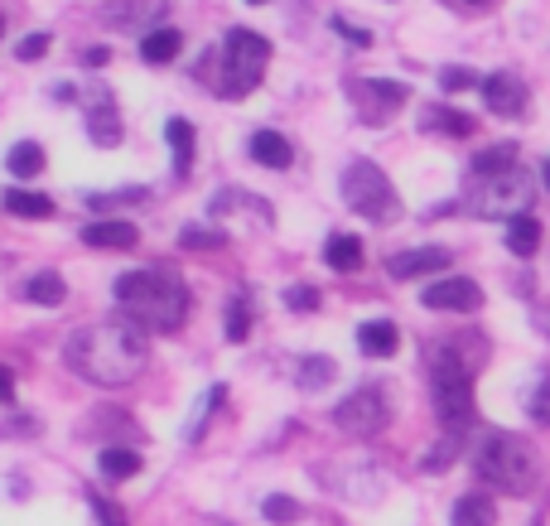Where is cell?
<instances>
[{"mask_svg":"<svg viewBox=\"0 0 550 526\" xmlns=\"http://www.w3.org/2000/svg\"><path fill=\"white\" fill-rule=\"evenodd\" d=\"M116 305L136 319V329L174 333L189 314V285L174 271H126L116 276Z\"/></svg>","mask_w":550,"mask_h":526,"instance_id":"cell-2","label":"cell"},{"mask_svg":"<svg viewBox=\"0 0 550 526\" xmlns=\"http://www.w3.org/2000/svg\"><path fill=\"white\" fill-rule=\"evenodd\" d=\"M165 140L174 145V174L179 179H189V165H193V126L184 121V116H174L165 126Z\"/></svg>","mask_w":550,"mask_h":526,"instance_id":"cell-22","label":"cell"},{"mask_svg":"<svg viewBox=\"0 0 550 526\" xmlns=\"http://www.w3.org/2000/svg\"><path fill=\"white\" fill-rule=\"evenodd\" d=\"M526 411H531V420H536V425H550V377H541V382H536L531 401H526Z\"/></svg>","mask_w":550,"mask_h":526,"instance_id":"cell-31","label":"cell"},{"mask_svg":"<svg viewBox=\"0 0 550 526\" xmlns=\"http://www.w3.org/2000/svg\"><path fill=\"white\" fill-rule=\"evenodd\" d=\"M425 309H454V314H473V309L483 305V290H478V280L468 276H449V280H435V285H425Z\"/></svg>","mask_w":550,"mask_h":526,"instance_id":"cell-9","label":"cell"},{"mask_svg":"<svg viewBox=\"0 0 550 526\" xmlns=\"http://www.w3.org/2000/svg\"><path fill=\"white\" fill-rule=\"evenodd\" d=\"M63 295H68V285H63L58 271H39L25 285V300H34V305H63Z\"/></svg>","mask_w":550,"mask_h":526,"instance_id":"cell-27","label":"cell"},{"mask_svg":"<svg viewBox=\"0 0 550 526\" xmlns=\"http://www.w3.org/2000/svg\"><path fill=\"white\" fill-rule=\"evenodd\" d=\"M222 396H227V391H222V387H213V391H208V396H203V406H198V416H193V425H189V440H198V430H203V420H208V411L218 406Z\"/></svg>","mask_w":550,"mask_h":526,"instance_id":"cell-37","label":"cell"},{"mask_svg":"<svg viewBox=\"0 0 550 526\" xmlns=\"http://www.w3.org/2000/svg\"><path fill=\"white\" fill-rule=\"evenodd\" d=\"M49 44H54V39H49L44 29H39V34H25V39L15 44V58H20V63H34V58L49 54Z\"/></svg>","mask_w":550,"mask_h":526,"instance_id":"cell-32","label":"cell"},{"mask_svg":"<svg viewBox=\"0 0 550 526\" xmlns=\"http://www.w3.org/2000/svg\"><path fill=\"white\" fill-rule=\"evenodd\" d=\"M358 343L367 358H391L396 353V343H401V333H396V324L391 319H367L358 329Z\"/></svg>","mask_w":550,"mask_h":526,"instance_id":"cell-16","label":"cell"},{"mask_svg":"<svg viewBox=\"0 0 550 526\" xmlns=\"http://www.w3.org/2000/svg\"><path fill=\"white\" fill-rule=\"evenodd\" d=\"M247 333H251V305H247V295H237V300L227 305V338L242 343Z\"/></svg>","mask_w":550,"mask_h":526,"instance_id":"cell-29","label":"cell"},{"mask_svg":"<svg viewBox=\"0 0 550 526\" xmlns=\"http://www.w3.org/2000/svg\"><path fill=\"white\" fill-rule=\"evenodd\" d=\"M435 411H440L444 430L464 440V430L473 425V377L449 348L435 353Z\"/></svg>","mask_w":550,"mask_h":526,"instance_id":"cell-5","label":"cell"},{"mask_svg":"<svg viewBox=\"0 0 550 526\" xmlns=\"http://www.w3.org/2000/svg\"><path fill=\"white\" fill-rule=\"evenodd\" d=\"M353 97H358V107H362V116H367V121H386L396 107H406L411 87L382 83V78H367V83H353Z\"/></svg>","mask_w":550,"mask_h":526,"instance_id":"cell-10","label":"cell"},{"mask_svg":"<svg viewBox=\"0 0 550 526\" xmlns=\"http://www.w3.org/2000/svg\"><path fill=\"white\" fill-rule=\"evenodd\" d=\"M333 372H338V367H333V358H304V362H300V387H304V391L329 387Z\"/></svg>","mask_w":550,"mask_h":526,"instance_id":"cell-28","label":"cell"},{"mask_svg":"<svg viewBox=\"0 0 550 526\" xmlns=\"http://www.w3.org/2000/svg\"><path fill=\"white\" fill-rule=\"evenodd\" d=\"M324 261H329L333 271H358L362 266V242L358 237H348V232H338V237H329V247H324Z\"/></svg>","mask_w":550,"mask_h":526,"instance_id":"cell-25","label":"cell"},{"mask_svg":"<svg viewBox=\"0 0 550 526\" xmlns=\"http://www.w3.org/2000/svg\"><path fill=\"white\" fill-rule=\"evenodd\" d=\"M184 247H193V251H203V247H222L227 237L222 232H213V227H184V237H179Z\"/></svg>","mask_w":550,"mask_h":526,"instance_id":"cell-33","label":"cell"},{"mask_svg":"<svg viewBox=\"0 0 550 526\" xmlns=\"http://www.w3.org/2000/svg\"><path fill=\"white\" fill-rule=\"evenodd\" d=\"M507 247H512V256H536V247H541V222L531 218H512L507 222Z\"/></svg>","mask_w":550,"mask_h":526,"instance_id":"cell-24","label":"cell"},{"mask_svg":"<svg viewBox=\"0 0 550 526\" xmlns=\"http://www.w3.org/2000/svg\"><path fill=\"white\" fill-rule=\"evenodd\" d=\"M0 29H5V15H0Z\"/></svg>","mask_w":550,"mask_h":526,"instance_id":"cell-43","label":"cell"},{"mask_svg":"<svg viewBox=\"0 0 550 526\" xmlns=\"http://www.w3.org/2000/svg\"><path fill=\"white\" fill-rule=\"evenodd\" d=\"M251 160L266 169H285L295 160V150H290V140L280 136V131H256V136H251Z\"/></svg>","mask_w":550,"mask_h":526,"instance_id":"cell-15","label":"cell"},{"mask_svg":"<svg viewBox=\"0 0 550 526\" xmlns=\"http://www.w3.org/2000/svg\"><path fill=\"white\" fill-rule=\"evenodd\" d=\"M497 507L488 493H468V498L454 502V526H493Z\"/></svg>","mask_w":550,"mask_h":526,"instance_id":"cell-21","label":"cell"},{"mask_svg":"<svg viewBox=\"0 0 550 526\" xmlns=\"http://www.w3.org/2000/svg\"><path fill=\"white\" fill-rule=\"evenodd\" d=\"M333 29H343V34H348L353 44H362V49L372 44V34H367V29H353V25H343V20H333Z\"/></svg>","mask_w":550,"mask_h":526,"instance_id":"cell-38","label":"cell"},{"mask_svg":"<svg viewBox=\"0 0 550 526\" xmlns=\"http://www.w3.org/2000/svg\"><path fill=\"white\" fill-rule=\"evenodd\" d=\"M517 165V145L512 140H502V145H488V150H478L473 160H468V179H493L502 169Z\"/></svg>","mask_w":550,"mask_h":526,"instance_id":"cell-17","label":"cell"},{"mask_svg":"<svg viewBox=\"0 0 550 526\" xmlns=\"http://www.w3.org/2000/svg\"><path fill=\"white\" fill-rule=\"evenodd\" d=\"M63 358L92 387H126V382H136L145 372L150 338L131 319H107V324H87V329L73 333Z\"/></svg>","mask_w":550,"mask_h":526,"instance_id":"cell-1","label":"cell"},{"mask_svg":"<svg viewBox=\"0 0 550 526\" xmlns=\"http://www.w3.org/2000/svg\"><path fill=\"white\" fill-rule=\"evenodd\" d=\"M0 401H15V377L0 367Z\"/></svg>","mask_w":550,"mask_h":526,"instance_id":"cell-40","label":"cell"},{"mask_svg":"<svg viewBox=\"0 0 550 526\" xmlns=\"http://www.w3.org/2000/svg\"><path fill=\"white\" fill-rule=\"evenodd\" d=\"M251 5H261V0H251Z\"/></svg>","mask_w":550,"mask_h":526,"instance_id":"cell-44","label":"cell"},{"mask_svg":"<svg viewBox=\"0 0 550 526\" xmlns=\"http://www.w3.org/2000/svg\"><path fill=\"white\" fill-rule=\"evenodd\" d=\"M107 58H111V49H102V44H97V49H87V54H83V63H87V68H102Z\"/></svg>","mask_w":550,"mask_h":526,"instance_id":"cell-39","label":"cell"},{"mask_svg":"<svg viewBox=\"0 0 550 526\" xmlns=\"http://www.w3.org/2000/svg\"><path fill=\"white\" fill-rule=\"evenodd\" d=\"M464 5H473V10H488V5H497V0H464Z\"/></svg>","mask_w":550,"mask_h":526,"instance_id":"cell-41","label":"cell"},{"mask_svg":"<svg viewBox=\"0 0 550 526\" xmlns=\"http://www.w3.org/2000/svg\"><path fill=\"white\" fill-rule=\"evenodd\" d=\"M0 203H5V213H15V218H54V198L34 194V189H10Z\"/></svg>","mask_w":550,"mask_h":526,"instance_id":"cell-20","label":"cell"},{"mask_svg":"<svg viewBox=\"0 0 550 526\" xmlns=\"http://www.w3.org/2000/svg\"><path fill=\"white\" fill-rule=\"evenodd\" d=\"M87 136H92V145H116L121 140V116H116L107 92H97L92 107H87Z\"/></svg>","mask_w":550,"mask_h":526,"instance_id":"cell-13","label":"cell"},{"mask_svg":"<svg viewBox=\"0 0 550 526\" xmlns=\"http://www.w3.org/2000/svg\"><path fill=\"white\" fill-rule=\"evenodd\" d=\"M343 203L372 222H396V213H401L391 179L372 160H353V165L343 169Z\"/></svg>","mask_w":550,"mask_h":526,"instance_id":"cell-6","label":"cell"},{"mask_svg":"<svg viewBox=\"0 0 550 526\" xmlns=\"http://www.w3.org/2000/svg\"><path fill=\"white\" fill-rule=\"evenodd\" d=\"M285 305L300 309V314H309V309H319V290H309V285H295V290L285 295Z\"/></svg>","mask_w":550,"mask_h":526,"instance_id":"cell-35","label":"cell"},{"mask_svg":"<svg viewBox=\"0 0 550 526\" xmlns=\"http://www.w3.org/2000/svg\"><path fill=\"white\" fill-rule=\"evenodd\" d=\"M473 469L478 478L497 488V493H512V498H522L536 488V473H541V459H536V449L517 435H502V430H488V435H478V449H473Z\"/></svg>","mask_w":550,"mask_h":526,"instance_id":"cell-3","label":"cell"},{"mask_svg":"<svg viewBox=\"0 0 550 526\" xmlns=\"http://www.w3.org/2000/svg\"><path fill=\"white\" fill-rule=\"evenodd\" d=\"M266 522H275V526H290V522H300V502L295 498H266Z\"/></svg>","mask_w":550,"mask_h":526,"instance_id":"cell-30","label":"cell"},{"mask_svg":"<svg viewBox=\"0 0 550 526\" xmlns=\"http://www.w3.org/2000/svg\"><path fill=\"white\" fill-rule=\"evenodd\" d=\"M449 266V251L444 247H420V251H396L386 261V276L391 280H415V276H440Z\"/></svg>","mask_w":550,"mask_h":526,"instance_id":"cell-12","label":"cell"},{"mask_svg":"<svg viewBox=\"0 0 550 526\" xmlns=\"http://www.w3.org/2000/svg\"><path fill=\"white\" fill-rule=\"evenodd\" d=\"M97 469L107 473L111 483H126V478H136V473H140V454H136V449H102Z\"/></svg>","mask_w":550,"mask_h":526,"instance_id":"cell-26","label":"cell"},{"mask_svg":"<svg viewBox=\"0 0 550 526\" xmlns=\"http://www.w3.org/2000/svg\"><path fill=\"white\" fill-rule=\"evenodd\" d=\"M531 203V174L522 165L502 169L493 179H473V213L483 218H526Z\"/></svg>","mask_w":550,"mask_h":526,"instance_id":"cell-7","label":"cell"},{"mask_svg":"<svg viewBox=\"0 0 550 526\" xmlns=\"http://www.w3.org/2000/svg\"><path fill=\"white\" fill-rule=\"evenodd\" d=\"M184 49V34L179 29H150L145 39H140V58L145 63H174Z\"/></svg>","mask_w":550,"mask_h":526,"instance_id":"cell-19","label":"cell"},{"mask_svg":"<svg viewBox=\"0 0 550 526\" xmlns=\"http://www.w3.org/2000/svg\"><path fill=\"white\" fill-rule=\"evenodd\" d=\"M83 242L102 251H131L140 242V232L136 222H92V227H83Z\"/></svg>","mask_w":550,"mask_h":526,"instance_id":"cell-14","label":"cell"},{"mask_svg":"<svg viewBox=\"0 0 550 526\" xmlns=\"http://www.w3.org/2000/svg\"><path fill=\"white\" fill-rule=\"evenodd\" d=\"M478 92H483L488 111H497V116H522L526 111V87H522V78H512V73H488V78L478 83Z\"/></svg>","mask_w":550,"mask_h":526,"instance_id":"cell-11","label":"cell"},{"mask_svg":"<svg viewBox=\"0 0 550 526\" xmlns=\"http://www.w3.org/2000/svg\"><path fill=\"white\" fill-rule=\"evenodd\" d=\"M333 420L343 435H382L386 420H391V401H386L382 387H362L333 411Z\"/></svg>","mask_w":550,"mask_h":526,"instance_id":"cell-8","label":"cell"},{"mask_svg":"<svg viewBox=\"0 0 550 526\" xmlns=\"http://www.w3.org/2000/svg\"><path fill=\"white\" fill-rule=\"evenodd\" d=\"M440 83L449 87V92H468V87H478V73H468V68H444Z\"/></svg>","mask_w":550,"mask_h":526,"instance_id":"cell-34","label":"cell"},{"mask_svg":"<svg viewBox=\"0 0 550 526\" xmlns=\"http://www.w3.org/2000/svg\"><path fill=\"white\" fill-rule=\"evenodd\" d=\"M266 63H271V44L256 29H227L218 92L222 97H247V92H256V83L266 78Z\"/></svg>","mask_w":550,"mask_h":526,"instance_id":"cell-4","label":"cell"},{"mask_svg":"<svg viewBox=\"0 0 550 526\" xmlns=\"http://www.w3.org/2000/svg\"><path fill=\"white\" fill-rule=\"evenodd\" d=\"M92 507H97V522H102V526H126L121 507H116V502H107L102 493H92Z\"/></svg>","mask_w":550,"mask_h":526,"instance_id":"cell-36","label":"cell"},{"mask_svg":"<svg viewBox=\"0 0 550 526\" xmlns=\"http://www.w3.org/2000/svg\"><path fill=\"white\" fill-rule=\"evenodd\" d=\"M5 169H10L15 179H34V174L44 169V145H34V140H15L10 155H5Z\"/></svg>","mask_w":550,"mask_h":526,"instance_id":"cell-23","label":"cell"},{"mask_svg":"<svg viewBox=\"0 0 550 526\" xmlns=\"http://www.w3.org/2000/svg\"><path fill=\"white\" fill-rule=\"evenodd\" d=\"M420 126L425 131H444V136H473V116L468 111H454V107H425L420 111Z\"/></svg>","mask_w":550,"mask_h":526,"instance_id":"cell-18","label":"cell"},{"mask_svg":"<svg viewBox=\"0 0 550 526\" xmlns=\"http://www.w3.org/2000/svg\"><path fill=\"white\" fill-rule=\"evenodd\" d=\"M546 189H550V160H546Z\"/></svg>","mask_w":550,"mask_h":526,"instance_id":"cell-42","label":"cell"}]
</instances>
